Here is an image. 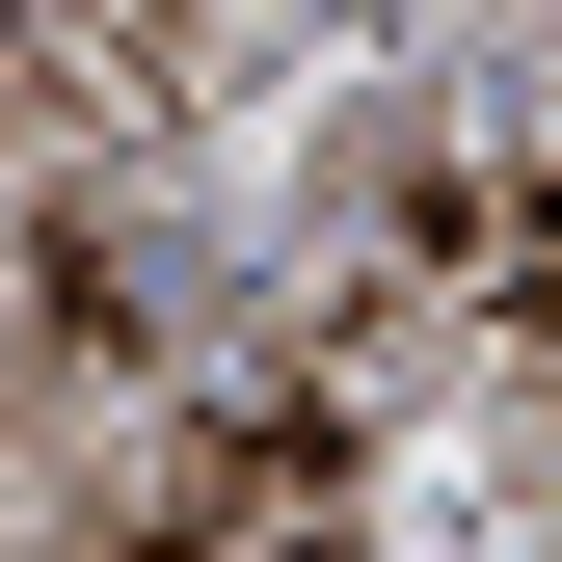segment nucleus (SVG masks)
<instances>
[{
  "label": "nucleus",
  "instance_id": "20e7f679",
  "mask_svg": "<svg viewBox=\"0 0 562 562\" xmlns=\"http://www.w3.org/2000/svg\"><path fill=\"white\" fill-rule=\"evenodd\" d=\"M27 108H54V27H27V0H0V134H27Z\"/></svg>",
  "mask_w": 562,
  "mask_h": 562
},
{
  "label": "nucleus",
  "instance_id": "f257e3e1",
  "mask_svg": "<svg viewBox=\"0 0 562 562\" xmlns=\"http://www.w3.org/2000/svg\"><path fill=\"white\" fill-rule=\"evenodd\" d=\"M348 482H375V429L295 375V402H215V429L161 456V509H108V562H348Z\"/></svg>",
  "mask_w": 562,
  "mask_h": 562
},
{
  "label": "nucleus",
  "instance_id": "7ed1b4c3",
  "mask_svg": "<svg viewBox=\"0 0 562 562\" xmlns=\"http://www.w3.org/2000/svg\"><path fill=\"white\" fill-rule=\"evenodd\" d=\"M27 348H54V375H134L161 322H134V268H108V241H27Z\"/></svg>",
  "mask_w": 562,
  "mask_h": 562
},
{
  "label": "nucleus",
  "instance_id": "f03ea898",
  "mask_svg": "<svg viewBox=\"0 0 562 562\" xmlns=\"http://www.w3.org/2000/svg\"><path fill=\"white\" fill-rule=\"evenodd\" d=\"M402 241H429L509 348H562V188H402Z\"/></svg>",
  "mask_w": 562,
  "mask_h": 562
}]
</instances>
